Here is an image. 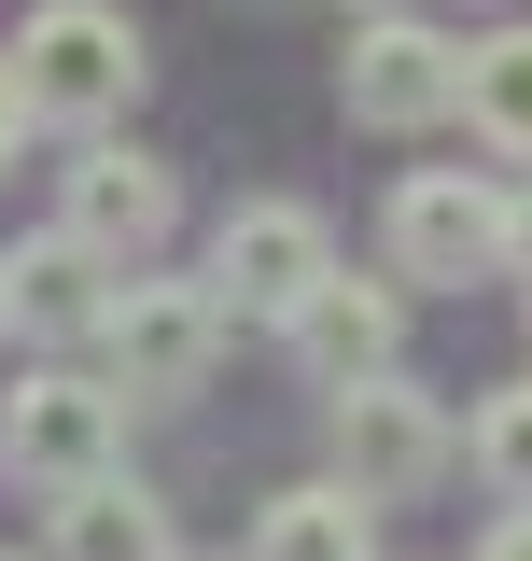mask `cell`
<instances>
[{"mask_svg": "<svg viewBox=\"0 0 532 561\" xmlns=\"http://www.w3.org/2000/svg\"><path fill=\"white\" fill-rule=\"evenodd\" d=\"M336 408V478L365 491V505H406V491H435L449 478V408L420 393V379H365V393H323Z\"/></svg>", "mask_w": 532, "mask_h": 561, "instance_id": "5b68a950", "label": "cell"}, {"mask_svg": "<svg viewBox=\"0 0 532 561\" xmlns=\"http://www.w3.org/2000/svg\"><path fill=\"white\" fill-rule=\"evenodd\" d=\"M280 337H294V365H309L323 393H365V379H393V351H406V295H393V280H350V267H336L323 295L280 323Z\"/></svg>", "mask_w": 532, "mask_h": 561, "instance_id": "9c48e42d", "label": "cell"}, {"mask_svg": "<svg viewBox=\"0 0 532 561\" xmlns=\"http://www.w3.org/2000/svg\"><path fill=\"white\" fill-rule=\"evenodd\" d=\"M127 463V393L113 379H70V365H43V379H14L0 393V478H28L43 505L84 478H113Z\"/></svg>", "mask_w": 532, "mask_h": 561, "instance_id": "7a4b0ae2", "label": "cell"}, {"mask_svg": "<svg viewBox=\"0 0 532 561\" xmlns=\"http://www.w3.org/2000/svg\"><path fill=\"white\" fill-rule=\"evenodd\" d=\"M463 449H476V478L505 491V505H532V379L476 408V435H463Z\"/></svg>", "mask_w": 532, "mask_h": 561, "instance_id": "5bb4252c", "label": "cell"}, {"mask_svg": "<svg viewBox=\"0 0 532 561\" xmlns=\"http://www.w3.org/2000/svg\"><path fill=\"white\" fill-rule=\"evenodd\" d=\"M336 99H350V127H435V113H463V43L420 14H365L336 57Z\"/></svg>", "mask_w": 532, "mask_h": 561, "instance_id": "52a82bcc", "label": "cell"}, {"mask_svg": "<svg viewBox=\"0 0 532 561\" xmlns=\"http://www.w3.org/2000/svg\"><path fill=\"white\" fill-rule=\"evenodd\" d=\"M210 351H224V295L210 280H140L113 295V323H99V379L127 393V408H183L210 379Z\"/></svg>", "mask_w": 532, "mask_h": 561, "instance_id": "3957f363", "label": "cell"}, {"mask_svg": "<svg viewBox=\"0 0 532 561\" xmlns=\"http://www.w3.org/2000/svg\"><path fill=\"white\" fill-rule=\"evenodd\" d=\"M463 113L505 154H532V28H490V43H463Z\"/></svg>", "mask_w": 532, "mask_h": 561, "instance_id": "4fadbf2b", "label": "cell"}, {"mask_svg": "<svg viewBox=\"0 0 532 561\" xmlns=\"http://www.w3.org/2000/svg\"><path fill=\"white\" fill-rule=\"evenodd\" d=\"M43 561H183V548H169V505L113 463V478H84V491L43 505Z\"/></svg>", "mask_w": 532, "mask_h": 561, "instance_id": "8fae6325", "label": "cell"}, {"mask_svg": "<svg viewBox=\"0 0 532 561\" xmlns=\"http://www.w3.org/2000/svg\"><path fill=\"white\" fill-rule=\"evenodd\" d=\"M14 127H28V99H14V70H0V154H14Z\"/></svg>", "mask_w": 532, "mask_h": 561, "instance_id": "e0dca14e", "label": "cell"}, {"mask_svg": "<svg viewBox=\"0 0 532 561\" xmlns=\"http://www.w3.org/2000/svg\"><path fill=\"white\" fill-rule=\"evenodd\" d=\"M140 14L127 0H43L28 28H14V99H28V127H113L140 99Z\"/></svg>", "mask_w": 532, "mask_h": 561, "instance_id": "6da1fadb", "label": "cell"}, {"mask_svg": "<svg viewBox=\"0 0 532 561\" xmlns=\"http://www.w3.org/2000/svg\"><path fill=\"white\" fill-rule=\"evenodd\" d=\"M476 561H532V505H519V519H505V534H490Z\"/></svg>", "mask_w": 532, "mask_h": 561, "instance_id": "2e32d148", "label": "cell"}, {"mask_svg": "<svg viewBox=\"0 0 532 561\" xmlns=\"http://www.w3.org/2000/svg\"><path fill=\"white\" fill-rule=\"evenodd\" d=\"M505 210L519 197H490L476 169H406L393 210H379L393 280H476V267H505Z\"/></svg>", "mask_w": 532, "mask_h": 561, "instance_id": "8992f818", "label": "cell"}, {"mask_svg": "<svg viewBox=\"0 0 532 561\" xmlns=\"http://www.w3.org/2000/svg\"><path fill=\"white\" fill-rule=\"evenodd\" d=\"M57 225L99 253V267H154L169 225H183V183H169L154 154H127V140H84L70 183H57Z\"/></svg>", "mask_w": 532, "mask_h": 561, "instance_id": "ba28073f", "label": "cell"}, {"mask_svg": "<svg viewBox=\"0 0 532 561\" xmlns=\"http://www.w3.org/2000/svg\"><path fill=\"white\" fill-rule=\"evenodd\" d=\"M253 561H379V505L350 478H309V491H280L253 519Z\"/></svg>", "mask_w": 532, "mask_h": 561, "instance_id": "7c38bea8", "label": "cell"}, {"mask_svg": "<svg viewBox=\"0 0 532 561\" xmlns=\"http://www.w3.org/2000/svg\"><path fill=\"white\" fill-rule=\"evenodd\" d=\"M0 561H14V548H0Z\"/></svg>", "mask_w": 532, "mask_h": 561, "instance_id": "d6986e66", "label": "cell"}, {"mask_svg": "<svg viewBox=\"0 0 532 561\" xmlns=\"http://www.w3.org/2000/svg\"><path fill=\"white\" fill-rule=\"evenodd\" d=\"M113 295H127V267H99L70 225H57V239H28V253L0 267V309H14L28 337H99V323H113Z\"/></svg>", "mask_w": 532, "mask_h": 561, "instance_id": "30bf717a", "label": "cell"}, {"mask_svg": "<svg viewBox=\"0 0 532 561\" xmlns=\"http://www.w3.org/2000/svg\"><path fill=\"white\" fill-rule=\"evenodd\" d=\"M323 280H336V239H323V210H309V197H239L224 225H210V295H224V309L294 323Z\"/></svg>", "mask_w": 532, "mask_h": 561, "instance_id": "277c9868", "label": "cell"}, {"mask_svg": "<svg viewBox=\"0 0 532 561\" xmlns=\"http://www.w3.org/2000/svg\"><path fill=\"white\" fill-rule=\"evenodd\" d=\"M505 267H519V280H532V197H519V210H505Z\"/></svg>", "mask_w": 532, "mask_h": 561, "instance_id": "9a60e30c", "label": "cell"}, {"mask_svg": "<svg viewBox=\"0 0 532 561\" xmlns=\"http://www.w3.org/2000/svg\"><path fill=\"white\" fill-rule=\"evenodd\" d=\"M0 323H14V309H0Z\"/></svg>", "mask_w": 532, "mask_h": 561, "instance_id": "ac0fdd59", "label": "cell"}]
</instances>
